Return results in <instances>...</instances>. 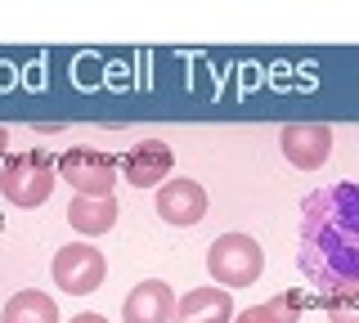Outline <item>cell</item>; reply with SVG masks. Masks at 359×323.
Returning a JSON list of instances; mask_svg holds the SVG:
<instances>
[{
  "mask_svg": "<svg viewBox=\"0 0 359 323\" xmlns=\"http://www.w3.org/2000/svg\"><path fill=\"white\" fill-rule=\"evenodd\" d=\"M301 274L323 296L359 292V184L314 188L301 207Z\"/></svg>",
  "mask_w": 359,
  "mask_h": 323,
  "instance_id": "1",
  "label": "cell"
},
{
  "mask_svg": "<svg viewBox=\"0 0 359 323\" xmlns=\"http://www.w3.org/2000/svg\"><path fill=\"white\" fill-rule=\"evenodd\" d=\"M54 184H59V162L41 149H22L14 158L0 162V193L14 207H41L50 202Z\"/></svg>",
  "mask_w": 359,
  "mask_h": 323,
  "instance_id": "2",
  "label": "cell"
},
{
  "mask_svg": "<svg viewBox=\"0 0 359 323\" xmlns=\"http://www.w3.org/2000/svg\"><path fill=\"white\" fill-rule=\"evenodd\" d=\"M207 270L220 287H252L265 270V252L252 233H220L207 247Z\"/></svg>",
  "mask_w": 359,
  "mask_h": 323,
  "instance_id": "3",
  "label": "cell"
},
{
  "mask_svg": "<svg viewBox=\"0 0 359 323\" xmlns=\"http://www.w3.org/2000/svg\"><path fill=\"white\" fill-rule=\"evenodd\" d=\"M59 180L76 188V198H112L117 162L104 149H67L59 158Z\"/></svg>",
  "mask_w": 359,
  "mask_h": 323,
  "instance_id": "4",
  "label": "cell"
},
{
  "mask_svg": "<svg viewBox=\"0 0 359 323\" xmlns=\"http://www.w3.org/2000/svg\"><path fill=\"white\" fill-rule=\"evenodd\" d=\"M50 274H54V283H59L63 292L86 296V292H95V287L104 283L108 261H104V252H99V247H90V242H67V247L54 252Z\"/></svg>",
  "mask_w": 359,
  "mask_h": 323,
  "instance_id": "5",
  "label": "cell"
},
{
  "mask_svg": "<svg viewBox=\"0 0 359 323\" xmlns=\"http://www.w3.org/2000/svg\"><path fill=\"white\" fill-rule=\"evenodd\" d=\"M278 149H283V158L297 166V171H319V166L332 158V130L314 126V121H297V126L278 130Z\"/></svg>",
  "mask_w": 359,
  "mask_h": 323,
  "instance_id": "6",
  "label": "cell"
},
{
  "mask_svg": "<svg viewBox=\"0 0 359 323\" xmlns=\"http://www.w3.org/2000/svg\"><path fill=\"white\" fill-rule=\"evenodd\" d=\"M171 166H175V153L166 149L162 139H144V144H130L126 158L117 162V171L126 175L135 188H162V180H171Z\"/></svg>",
  "mask_w": 359,
  "mask_h": 323,
  "instance_id": "7",
  "label": "cell"
},
{
  "mask_svg": "<svg viewBox=\"0 0 359 323\" xmlns=\"http://www.w3.org/2000/svg\"><path fill=\"white\" fill-rule=\"evenodd\" d=\"M157 216L166 220V225H198L202 216H207V188H202L198 180H166L162 188H157Z\"/></svg>",
  "mask_w": 359,
  "mask_h": 323,
  "instance_id": "8",
  "label": "cell"
},
{
  "mask_svg": "<svg viewBox=\"0 0 359 323\" xmlns=\"http://www.w3.org/2000/svg\"><path fill=\"white\" fill-rule=\"evenodd\" d=\"M233 296L229 287H194V292H184L175 301V315L171 323H233Z\"/></svg>",
  "mask_w": 359,
  "mask_h": 323,
  "instance_id": "9",
  "label": "cell"
},
{
  "mask_svg": "<svg viewBox=\"0 0 359 323\" xmlns=\"http://www.w3.org/2000/svg\"><path fill=\"white\" fill-rule=\"evenodd\" d=\"M171 315H175V292H171V283H162V278L135 283L126 305H121V319L126 323H171Z\"/></svg>",
  "mask_w": 359,
  "mask_h": 323,
  "instance_id": "10",
  "label": "cell"
},
{
  "mask_svg": "<svg viewBox=\"0 0 359 323\" xmlns=\"http://www.w3.org/2000/svg\"><path fill=\"white\" fill-rule=\"evenodd\" d=\"M67 225L86 238H99L117 225V198H72L67 207Z\"/></svg>",
  "mask_w": 359,
  "mask_h": 323,
  "instance_id": "11",
  "label": "cell"
},
{
  "mask_svg": "<svg viewBox=\"0 0 359 323\" xmlns=\"http://www.w3.org/2000/svg\"><path fill=\"white\" fill-rule=\"evenodd\" d=\"M0 323H59V305H54V296L36 292V287H22L5 301Z\"/></svg>",
  "mask_w": 359,
  "mask_h": 323,
  "instance_id": "12",
  "label": "cell"
},
{
  "mask_svg": "<svg viewBox=\"0 0 359 323\" xmlns=\"http://www.w3.org/2000/svg\"><path fill=\"white\" fill-rule=\"evenodd\" d=\"M297 315H301V305L283 292V296L265 301V305H247V310H238V315H233V323H297Z\"/></svg>",
  "mask_w": 359,
  "mask_h": 323,
  "instance_id": "13",
  "label": "cell"
},
{
  "mask_svg": "<svg viewBox=\"0 0 359 323\" xmlns=\"http://www.w3.org/2000/svg\"><path fill=\"white\" fill-rule=\"evenodd\" d=\"M328 319L332 323H359V292H337V296H328Z\"/></svg>",
  "mask_w": 359,
  "mask_h": 323,
  "instance_id": "14",
  "label": "cell"
},
{
  "mask_svg": "<svg viewBox=\"0 0 359 323\" xmlns=\"http://www.w3.org/2000/svg\"><path fill=\"white\" fill-rule=\"evenodd\" d=\"M72 323H108V319H104V315H76Z\"/></svg>",
  "mask_w": 359,
  "mask_h": 323,
  "instance_id": "15",
  "label": "cell"
},
{
  "mask_svg": "<svg viewBox=\"0 0 359 323\" xmlns=\"http://www.w3.org/2000/svg\"><path fill=\"white\" fill-rule=\"evenodd\" d=\"M5 149H9V135H5V126H0V158H5Z\"/></svg>",
  "mask_w": 359,
  "mask_h": 323,
  "instance_id": "16",
  "label": "cell"
}]
</instances>
